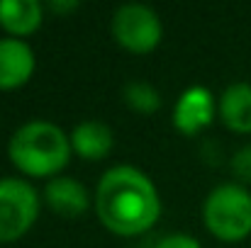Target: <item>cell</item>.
Listing matches in <instances>:
<instances>
[{"mask_svg":"<svg viewBox=\"0 0 251 248\" xmlns=\"http://www.w3.org/2000/svg\"><path fill=\"white\" fill-rule=\"evenodd\" d=\"M202 214L217 239L239 241L251 234V192L242 182H222L205 197Z\"/></svg>","mask_w":251,"mask_h":248,"instance_id":"cell-3","label":"cell"},{"mask_svg":"<svg viewBox=\"0 0 251 248\" xmlns=\"http://www.w3.org/2000/svg\"><path fill=\"white\" fill-rule=\"evenodd\" d=\"M156 248H202V246L190 234H168L156 244Z\"/></svg>","mask_w":251,"mask_h":248,"instance_id":"cell-14","label":"cell"},{"mask_svg":"<svg viewBox=\"0 0 251 248\" xmlns=\"http://www.w3.org/2000/svg\"><path fill=\"white\" fill-rule=\"evenodd\" d=\"M122 97L129 107H134L137 112H156L159 105H161V95L159 90L147 81H127L122 88Z\"/></svg>","mask_w":251,"mask_h":248,"instance_id":"cell-12","label":"cell"},{"mask_svg":"<svg viewBox=\"0 0 251 248\" xmlns=\"http://www.w3.org/2000/svg\"><path fill=\"white\" fill-rule=\"evenodd\" d=\"M7 154L27 175H54L71 158V136L54 122L32 119L15 129Z\"/></svg>","mask_w":251,"mask_h":248,"instance_id":"cell-2","label":"cell"},{"mask_svg":"<svg viewBox=\"0 0 251 248\" xmlns=\"http://www.w3.org/2000/svg\"><path fill=\"white\" fill-rule=\"evenodd\" d=\"M54 10H74V7H78V2L76 0H69V2H49Z\"/></svg>","mask_w":251,"mask_h":248,"instance_id":"cell-15","label":"cell"},{"mask_svg":"<svg viewBox=\"0 0 251 248\" xmlns=\"http://www.w3.org/2000/svg\"><path fill=\"white\" fill-rule=\"evenodd\" d=\"M215 97L205 85H190L173 107V124L183 134H195L198 129L207 127L215 117Z\"/></svg>","mask_w":251,"mask_h":248,"instance_id":"cell-6","label":"cell"},{"mask_svg":"<svg viewBox=\"0 0 251 248\" xmlns=\"http://www.w3.org/2000/svg\"><path fill=\"white\" fill-rule=\"evenodd\" d=\"M44 200L54 212H59L64 217H78L88 207V190L76 178L54 175L44 187Z\"/></svg>","mask_w":251,"mask_h":248,"instance_id":"cell-8","label":"cell"},{"mask_svg":"<svg viewBox=\"0 0 251 248\" xmlns=\"http://www.w3.org/2000/svg\"><path fill=\"white\" fill-rule=\"evenodd\" d=\"M42 22L37 0H0V24L12 34H29Z\"/></svg>","mask_w":251,"mask_h":248,"instance_id":"cell-11","label":"cell"},{"mask_svg":"<svg viewBox=\"0 0 251 248\" xmlns=\"http://www.w3.org/2000/svg\"><path fill=\"white\" fill-rule=\"evenodd\" d=\"M161 17L144 2H125L112 15L115 39L132 51H149L161 42Z\"/></svg>","mask_w":251,"mask_h":248,"instance_id":"cell-5","label":"cell"},{"mask_svg":"<svg viewBox=\"0 0 251 248\" xmlns=\"http://www.w3.org/2000/svg\"><path fill=\"white\" fill-rule=\"evenodd\" d=\"M39 212V195L25 178H0V241L20 239Z\"/></svg>","mask_w":251,"mask_h":248,"instance_id":"cell-4","label":"cell"},{"mask_svg":"<svg viewBox=\"0 0 251 248\" xmlns=\"http://www.w3.org/2000/svg\"><path fill=\"white\" fill-rule=\"evenodd\" d=\"M34 71V51L25 39H0V88H17Z\"/></svg>","mask_w":251,"mask_h":248,"instance_id":"cell-7","label":"cell"},{"mask_svg":"<svg viewBox=\"0 0 251 248\" xmlns=\"http://www.w3.org/2000/svg\"><path fill=\"white\" fill-rule=\"evenodd\" d=\"M232 173L237 175V180L242 185L251 182V144L237 149V154L232 156Z\"/></svg>","mask_w":251,"mask_h":248,"instance_id":"cell-13","label":"cell"},{"mask_svg":"<svg viewBox=\"0 0 251 248\" xmlns=\"http://www.w3.org/2000/svg\"><path fill=\"white\" fill-rule=\"evenodd\" d=\"M220 117L222 122L239 132V134H249L251 132V83H232L225 88L222 97H220Z\"/></svg>","mask_w":251,"mask_h":248,"instance_id":"cell-9","label":"cell"},{"mask_svg":"<svg viewBox=\"0 0 251 248\" xmlns=\"http://www.w3.org/2000/svg\"><path fill=\"white\" fill-rule=\"evenodd\" d=\"M112 141H115L112 129L98 119H85L81 124H76L71 132V149L88 161H98L107 156L112 149Z\"/></svg>","mask_w":251,"mask_h":248,"instance_id":"cell-10","label":"cell"},{"mask_svg":"<svg viewBox=\"0 0 251 248\" xmlns=\"http://www.w3.org/2000/svg\"><path fill=\"white\" fill-rule=\"evenodd\" d=\"M95 209L110 231L132 236L159 219L161 200L147 173L134 165H112L95 187Z\"/></svg>","mask_w":251,"mask_h":248,"instance_id":"cell-1","label":"cell"}]
</instances>
